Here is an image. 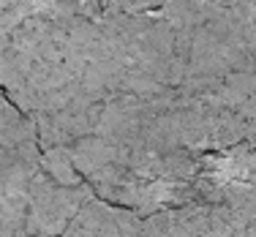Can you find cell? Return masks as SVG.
<instances>
[{"label":"cell","mask_w":256,"mask_h":237,"mask_svg":"<svg viewBox=\"0 0 256 237\" xmlns=\"http://www.w3.org/2000/svg\"><path fill=\"white\" fill-rule=\"evenodd\" d=\"M174 109L199 156L246 144L256 104V0H172Z\"/></svg>","instance_id":"6da1fadb"},{"label":"cell","mask_w":256,"mask_h":237,"mask_svg":"<svg viewBox=\"0 0 256 237\" xmlns=\"http://www.w3.org/2000/svg\"><path fill=\"white\" fill-rule=\"evenodd\" d=\"M68 156L96 199L139 218L196 199L202 156L182 136L172 90L109 104Z\"/></svg>","instance_id":"7a4b0ae2"},{"label":"cell","mask_w":256,"mask_h":237,"mask_svg":"<svg viewBox=\"0 0 256 237\" xmlns=\"http://www.w3.org/2000/svg\"><path fill=\"white\" fill-rule=\"evenodd\" d=\"M101 20V0H0V90L28 120L76 90Z\"/></svg>","instance_id":"3957f363"},{"label":"cell","mask_w":256,"mask_h":237,"mask_svg":"<svg viewBox=\"0 0 256 237\" xmlns=\"http://www.w3.org/2000/svg\"><path fill=\"white\" fill-rule=\"evenodd\" d=\"M174 36L161 11L106 14L76 90L36 126L41 150H63L82 139L96 118L118 101L153 98L174 88Z\"/></svg>","instance_id":"277c9868"},{"label":"cell","mask_w":256,"mask_h":237,"mask_svg":"<svg viewBox=\"0 0 256 237\" xmlns=\"http://www.w3.org/2000/svg\"><path fill=\"white\" fill-rule=\"evenodd\" d=\"M194 202L218 204L248 237H256V150L234 144L202 156Z\"/></svg>","instance_id":"5b68a950"},{"label":"cell","mask_w":256,"mask_h":237,"mask_svg":"<svg viewBox=\"0 0 256 237\" xmlns=\"http://www.w3.org/2000/svg\"><path fill=\"white\" fill-rule=\"evenodd\" d=\"M41 166V148L0 166V237H30V188Z\"/></svg>","instance_id":"8992f818"},{"label":"cell","mask_w":256,"mask_h":237,"mask_svg":"<svg viewBox=\"0 0 256 237\" xmlns=\"http://www.w3.org/2000/svg\"><path fill=\"white\" fill-rule=\"evenodd\" d=\"M33 148H41L33 120H28L0 90V166Z\"/></svg>","instance_id":"52a82bcc"},{"label":"cell","mask_w":256,"mask_h":237,"mask_svg":"<svg viewBox=\"0 0 256 237\" xmlns=\"http://www.w3.org/2000/svg\"><path fill=\"white\" fill-rule=\"evenodd\" d=\"M172 0H101L106 14H139V11H158Z\"/></svg>","instance_id":"ba28073f"},{"label":"cell","mask_w":256,"mask_h":237,"mask_svg":"<svg viewBox=\"0 0 256 237\" xmlns=\"http://www.w3.org/2000/svg\"><path fill=\"white\" fill-rule=\"evenodd\" d=\"M246 144L256 150V104H254V112H251V120H248V134H246Z\"/></svg>","instance_id":"9c48e42d"}]
</instances>
